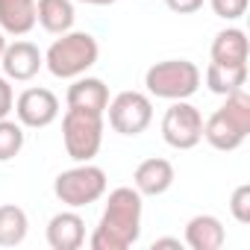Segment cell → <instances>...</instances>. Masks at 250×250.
Segmentation results:
<instances>
[{"mask_svg":"<svg viewBox=\"0 0 250 250\" xmlns=\"http://www.w3.org/2000/svg\"><path fill=\"white\" fill-rule=\"evenodd\" d=\"M250 136V94L244 88L227 94V103L203 121V139L215 150H238Z\"/></svg>","mask_w":250,"mask_h":250,"instance_id":"7a4b0ae2","label":"cell"},{"mask_svg":"<svg viewBox=\"0 0 250 250\" xmlns=\"http://www.w3.org/2000/svg\"><path fill=\"white\" fill-rule=\"evenodd\" d=\"M3 47H6V33L0 30V56H3Z\"/></svg>","mask_w":250,"mask_h":250,"instance_id":"4316f807","label":"cell"},{"mask_svg":"<svg viewBox=\"0 0 250 250\" xmlns=\"http://www.w3.org/2000/svg\"><path fill=\"white\" fill-rule=\"evenodd\" d=\"M74 3L71 0H39L36 3V24H42V30L62 36L74 27Z\"/></svg>","mask_w":250,"mask_h":250,"instance_id":"e0dca14e","label":"cell"},{"mask_svg":"<svg viewBox=\"0 0 250 250\" xmlns=\"http://www.w3.org/2000/svg\"><path fill=\"white\" fill-rule=\"evenodd\" d=\"M109 127L118 136H142L153 121V103L145 91H121L109 100Z\"/></svg>","mask_w":250,"mask_h":250,"instance_id":"ba28073f","label":"cell"},{"mask_svg":"<svg viewBox=\"0 0 250 250\" xmlns=\"http://www.w3.org/2000/svg\"><path fill=\"white\" fill-rule=\"evenodd\" d=\"M224 241H227V232L215 215H194L186 224V244L191 250H221Z\"/></svg>","mask_w":250,"mask_h":250,"instance_id":"5bb4252c","label":"cell"},{"mask_svg":"<svg viewBox=\"0 0 250 250\" xmlns=\"http://www.w3.org/2000/svg\"><path fill=\"white\" fill-rule=\"evenodd\" d=\"M36 27V0H0V30L6 36H27Z\"/></svg>","mask_w":250,"mask_h":250,"instance_id":"2e32d148","label":"cell"},{"mask_svg":"<svg viewBox=\"0 0 250 250\" xmlns=\"http://www.w3.org/2000/svg\"><path fill=\"white\" fill-rule=\"evenodd\" d=\"M0 65H3V77L6 80L27 83V80H33L44 68V53L33 42H12V44L3 47Z\"/></svg>","mask_w":250,"mask_h":250,"instance_id":"30bf717a","label":"cell"},{"mask_svg":"<svg viewBox=\"0 0 250 250\" xmlns=\"http://www.w3.org/2000/svg\"><path fill=\"white\" fill-rule=\"evenodd\" d=\"M209 6L224 21H238L247 12V0H209Z\"/></svg>","mask_w":250,"mask_h":250,"instance_id":"7402d4cb","label":"cell"},{"mask_svg":"<svg viewBox=\"0 0 250 250\" xmlns=\"http://www.w3.org/2000/svg\"><path fill=\"white\" fill-rule=\"evenodd\" d=\"M12 106H15V91L6 77H0V118H9Z\"/></svg>","mask_w":250,"mask_h":250,"instance_id":"603a6c76","label":"cell"},{"mask_svg":"<svg viewBox=\"0 0 250 250\" xmlns=\"http://www.w3.org/2000/svg\"><path fill=\"white\" fill-rule=\"evenodd\" d=\"M53 194L59 197V203L71 209L97 203L106 194V171L91 162H77L53 180Z\"/></svg>","mask_w":250,"mask_h":250,"instance_id":"8992f818","label":"cell"},{"mask_svg":"<svg viewBox=\"0 0 250 250\" xmlns=\"http://www.w3.org/2000/svg\"><path fill=\"white\" fill-rule=\"evenodd\" d=\"M30 232L27 212L15 203L0 206V247H18Z\"/></svg>","mask_w":250,"mask_h":250,"instance_id":"d6986e66","label":"cell"},{"mask_svg":"<svg viewBox=\"0 0 250 250\" xmlns=\"http://www.w3.org/2000/svg\"><path fill=\"white\" fill-rule=\"evenodd\" d=\"M142 194L133 186H118L109 191L106 209L91 232V250H127L142 235Z\"/></svg>","mask_w":250,"mask_h":250,"instance_id":"6da1fadb","label":"cell"},{"mask_svg":"<svg viewBox=\"0 0 250 250\" xmlns=\"http://www.w3.org/2000/svg\"><path fill=\"white\" fill-rule=\"evenodd\" d=\"M200 80H203L200 68L188 59H165L150 65L145 74L147 94L159 100H188L200 88Z\"/></svg>","mask_w":250,"mask_h":250,"instance_id":"277c9868","label":"cell"},{"mask_svg":"<svg viewBox=\"0 0 250 250\" xmlns=\"http://www.w3.org/2000/svg\"><path fill=\"white\" fill-rule=\"evenodd\" d=\"M174 180H177L174 165H171L168 159H162V156H150V159H145V162L136 168V174H133V188H136L142 197H159V194H165V191L174 186Z\"/></svg>","mask_w":250,"mask_h":250,"instance_id":"8fae6325","label":"cell"},{"mask_svg":"<svg viewBox=\"0 0 250 250\" xmlns=\"http://www.w3.org/2000/svg\"><path fill=\"white\" fill-rule=\"evenodd\" d=\"M47 244L53 250H80L85 244V221L74 209L56 212L47 224Z\"/></svg>","mask_w":250,"mask_h":250,"instance_id":"7c38bea8","label":"cell"},{"mask_svg":"<svg viewBox=\"0 0 250 250\" xmlns=\"http://www.w3.org/2000/svg\"><path fill=\"white\" fill-rule=\"evenodd\" d=\"M15 118L21 127H30V130H44L59 118V97L50 91V88H24L12 106Z\"/></svg>","mask_w":250,"mask_h":250,"instance_id":"9c48e42d","label":"cell"},{"mask_svg":"<svg viewBox=\"0 0 250 250\" xmlns=\"http://www.w3.org/2000/svg\"><path fill=\"white\" fill-rule=\"evenodd\" d=\"M62 142L74 162H91L103 145V115L85 109H68L62 115Z\"/></svg>","mask_w":250,"mask_h":250,"instance_id":"5b68a950","label":"cell"},{"mask_svg":"<svg viewBox=\"0 0 250 250\" xmlns=\"http://www.w3.org/2000/svg\"><path fill=\"white\" fill-rule=\"evenodd\" d=\"M24 150V127L18 121L0 118V162H9Z\"/></svg>","mask_w":250,"mask_h":250,"instance_id":"ffe728a7","label":"cell"},{"mask_svg":"<svg viewBox=\"0 0 250 250\" xmlns=\"http://www.w3.org/2000/svg\"><path fill=\"white\" fill-rule=\"evenodd\" d=\"M162 139L174 150H191L203 142V115L188 100H171L162 115Z\"/></svg>","mask_w":250,"mask_h":250,"instance_id":"52a82bcc","label":"cell"},{"mask_svg":"<svg viewBox=\"0 0 250 250\" xmlns=\"http://www.w3.org/2000/svg\"><path fill=\"white\" fill-rule=\"evenodd\" d=\"M150 247H153V250H162V247H174V250H183V241H180V238H156Z\"/></svg>","mask_w":250,"mask_h":250,"instance_id":"d4e9b609","label":"cell"},{"mask_svg":"<svg viewBox=\"0 0 250 250\" xmlns=\"http://www.w3.org/2000/svg\"><path fill=\"white\" fill-rule=\"evenodd\" d=\"M229 212H232V218L238 221V224H250V186L247 183H241L235 191H232V197H229Z\"/></svg>","mask_w":250,"mask_h":250,"instance_id":"44dd1931","label":"cell"},{"mask_svg":"<svg viewBox=\"0 0 250 250\" xmlns=\"http://www.w3.org/2000/svg\"><path fill=\"white\" fill-rule=\"evenodd\" d=\"M77 3H85V6H112L118 0H77Z\"/></svg>","mask_w":250,"mask_h":250,"instance_id":"484cf974","label":"cell"},{"mask_svg":"<svg viewBox=\"0 0 250 250\" xmlns=\"http://www.w3.org/2000/svg\"><path fill=\"white\" fill-rule=\"evenodd\" d=\"M203 3L206 0H165V6L171 12H177V15H191V12L203 9Z\"/></svg>","mask_w":250,"mask_h":250,"instance_id":"cb8c5ba5","label":"cell"},{"mask_svg":"<svg viewBox=\"0 0 250 250\" xmlns=\"http://www.w3.org/2000/svg\"><path fill=\"white\" fill-rule=\"evenodd\" d=\"M247 83V65H221V62H209L206 68V88L212 94H232L238 88H244Z\"/></svg>","mask_w":250,"mask_h":250,"instance_id":"ac0fdd59","label":"cell"},{"mask_svg":"<svg viewBox=\"0 0 250 250\" xmlns=\"http://www.w3.org/2000/svg\"><path fill=\"white\" fill-rule=\"evenodd\" d=\"M68 109H85V112H106L109 106V85L97 77H77L71 85H68Z\"/></svg>","mask_w":250,"mask_h":250,"instance_id":"4fadbf2b","label":"cell"},{"mask_svg":"<svg viewBox=\"0 0 250 250\" xmlns=\"http://www.w3.org/2000/svg\"><path fill=\"white\" fill-rule=\"evenodd\" d=\"M100 44L91 33H62L44 53V68L59 80H77L97 65Z\"/></svg>","mask_w":250,"mask_h":250,"instance_id":"3957f363","label":"cell"},{"mask_svg":"<svg viewBox=\"0 0 250 250\" xmlns=\"http://www.w3.org/2000/svg\"><path fill=\"white\" fill-rule=\"evenodd\" d=\"M212 62L221 65H247V36L238 27H227L212 39Z\"/></svg>","mask_w":250,"mask_h":250,"instance_id":"9a60e30c","label":"cell"}]
</instances>
